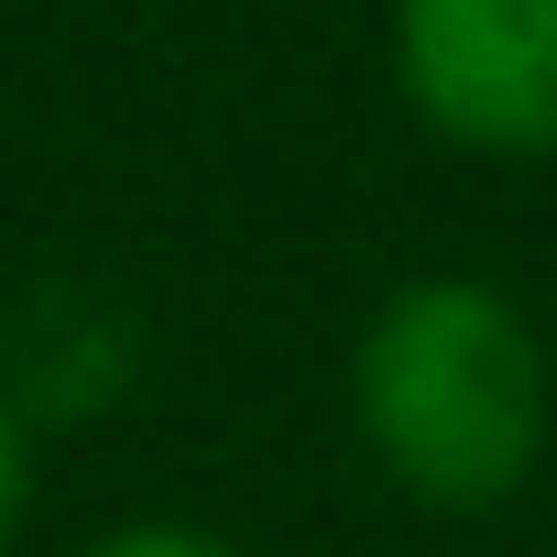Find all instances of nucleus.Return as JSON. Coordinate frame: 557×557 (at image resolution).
<instances>
[{"label": "nucleus", "mask_w": 557, "mask_h": 557, "mask_svg": "<svg viewBox=\"0 0 557 557\" xmlns=\"http://www.w3.org/2000/svg\"><path fill=\"white\" fill-rule=\"evenodd\" d=\"M350 426L426 513H503L546 470L557 372L492 273H405L350 339Z\"/></svg>", "instance_id": "f257e3e1"}, {"label": "nucleus", "mask_w": 557, "mask_h": 557, "mask_svg": "<svg viewBox=\"0 0 557 557\" xmlns=\"http://www.w3.org/2000/svg\"><path fill=\"white\" fill-rule=\"evenodd\" d=\"M394 99L492 164H557V0H394Z\"/></svg>", "instance_id": "f03ea898"}, {"label": "nucleus", "mask_w": 557, "mask_h": 557, "mask_svg": "<svg viewBox=\"0 0 557 557\" xmlns=\"http://www.w3.org/2000/svg\"><path fill=\"white\" fill-rule=\"evenodd\" d=\"M77 557H240V546H230V535H208V524L143 513V524H110V535H88Z\"/></svg>", "instance_id": "7ed1b4c3"}, {"label": "nucleus", "mask_w": 557, "mask_h": 557, "mask_svg": "<svg viewBox=\"0 0 557 557\" xmlns=\"http://www.w3.org/2000/svg\"><path fill=\"white\" fill-rule=\"evenodd\" d=\"M23 513H34V426H23L12 394H0V557L23 546Z\"/></svg>", "instance_id": "20e7f679"}]
</instances>
